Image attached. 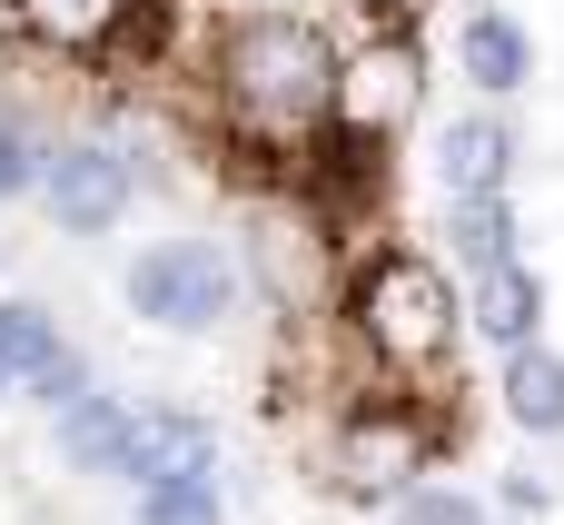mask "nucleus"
<instances>
[{
    "label": "nucleus",
    "mask_w": 564,
    "mask_h": 525,
    "mask_svg": "<svg viewBox=\"0 0 564 525\" xmlns=\"http://www.w3.org/2000/svg\"><path fill=\"white\" fill-rule=\"evenodd\" d=\"M545 318H555V298H545V268H535V258H506V268L466 278V338H476V347L516 357V347L545 338Z\"/></svg>",
    "instance_id": "11"
},
{
    "label": "nucleus",
    "mask_w": 564,
    "mask_h": 525,
    "mask_svg": "<svg viewBox=\"0 0 564 525\" xmlns=\"http://www.w3.org/2000/svg\"><path fill=\"white\" fill-rule=\"evenodd\" d=\"M436 238H446V268L486 278V268L525 258V208H516V189L506 199H436Z\"/></svg>",
    "instance_id": "14"
},
{
    "label": "nucleus",
    "mask_w": 564,
    "mask_h": 525,
    "mask_svg": "<svg viewBox=\"0 0 564 525\" xmlns=\"http://www.w3.org/2000/svg\"><path fill=\"white\" fill-rule=\"evenodd\" d=\"M337 328H347V347H357L377 377H397V387H446V367H456V347H466V288H456L446 258L387 238V248H367V258L347 268Z\"/></svg>",
    "instance_id": "2"
},
{
    "label": "nucleus",
    "mask_w": 564,
    "mask_h": 525,
    "mask_svg": "<svg viewBox=\"0 0 564 525\" xmlns=\"http://www.w3.org/2000/svg\"><path fill=\"white\" fill-rule=\"evenodd\" d=\"M357 30H426V0H347Z\"/></svg>",
    "instance_id": "21"
},
{
    "label": "nucleus",
    "mask_w": 564,
    "mask_h": 525,
    "mask_svg": "<svg viewBox=\"0 0 564 525\" xmlns=\"http://www.w3.org/2000/svg\"><path fill=\"white\" fill-rule=\"evenodd\" d=\"M446 447H456V407H446V387H397V377H367V387H347L337 397V417H327V467H337V486L357 496V506H387V496H406L416 476H446Z\"/></svg>",
    "instance_id": "3"
},
{
    "label": "nucleus",
    "mask_w": 564,
    "mask_h": 525,
    "mask_svg": "<svg viewBox=\"0 0 564 525\" xmlns=\"http://www.w3.org/2000/svg\"><path fill=\"white\" fill-rule=\"evenodd\" d=\"M159 476H228V437L208 407H178V397L139 407V486H159Z\"/></svg>",
    "instance_id": "12"
},
{
    "label": "nucleus",
    "mask_w": 564,
    "mask_h": 525,
    "mask_svg": "<svg viewBox=\"0 0 564 525\" xmlns=\"http://www.w3.org/2000/svg\"><path fill=\"white\" fill-rule=\"evenodd\" d=\"M248 298V268L228 238L208 228H169V238H139L129 268H119V308L149 328V338H218Z\"/></svg>",
    "instance_id": "4"
},
{
    "label": "nucleus",
    "mask_w": 564,
    "mask_h": 525,
    "mask_svg": "<svg viewBox=\"0 0 564 525\" xmlns=\"http://www.w3.org/2000/svg\"><path fill=\"white\" fill-rule=\"evenodd\" d=\"M466 10H486V0H466Z\"/></svg>",
    "instance_id": "22"
},
{
    "label": "nucleus",
    "mask_w": 564,
    "mask_h": 525,
    "mask_svg": "<svg viewBox=\"0 0 564 525\" xmlns=\"http://www.w3.org/2000/svg\"><path fill=\"white\" fill-rule=\"evenodd\" d=\"M139 525H228V476H159V486H139Z\"/></svg>",
    "instance_id": "17"
},
{
    "label": "nucleus",
    "mask_w": 564,
    "mask_h": 525,
    "mask_svg": "<svg viewBox=\"0 0 564 525\" xmlns=\"http://www.w3.org/2000/svg\"><path fill=\"white\" fill-rule=\"evenodd\" d=\"M426 89H436L426 30H357L337 50V109H327V129L367 139V149H397L426 119Z\"/></svg>",
    "instance_id": "5"
},
{
    "label": "nucleus",
    "mask_w": 564,
    "mask_h": 525,
    "mask_svg": "<svg viewBox=\"0 0 564 525\" xmlns=\"http://www.w3.org/2000/svg\"><path fill=\"white\" fill-rule=\"evenodd\" d=\"M89 387H99V367H89V347L69 338V347H59V357L20 387V407H30V417H59V407H69V397H89Z\"/></svg>",
    "instance_id": "20"
},
{
    "label": "nucleus",
    "mask_w": 564,
    "mask_h": 525,
    "mask_svg": "<svg viewBox=\"0 0 564 525\" xmlns=\"http://www.w3.org/2000/svg\"><path fill=\"white\" fill-rule=\"evenodd\" d=\"M40 159H50V129L20 119V109H0V208H20L40 189Z\"/></svg>",
    "instance_id": "18"
},
{
    "label": "nucleus",
    "mask_w": 564,
    "mask_h": 525,
    "mask_svg": "<svg viewBox=\"0 0 564 525\" xmlns=\"http://www.w3.org/2000/svg\"><path fill=\"white\" fill-rule=\"evenodd\" d=\"M456 79H466L486 109H516V99L535 89V30H525L506 0L466 10V20H456Z\"/></svg>",
    "instance_id": "10"
},
{
    "label": "nucleus",
    "mask_w": 564,
    "mask_h": 525,
    "mask_svg": "<svg viewBox=\"0 0 564 525\" xmlns=\"http://www.w3.org/2000/svg\"><path fill=\"white\" fill-rule=\"evenodd\" d=\"M50 457L89 486H139V397L119 387H89L50 417Z\"/></svg>",
    "instance_id": "9"
},
{
    "label": "nucleus",
    "mask_w": 564,
    "mask_h": 525,
    "mask_svg": "<svg viewBox=\"0 0 564 525\" xmlns=\"http://www.w3.org/2000/svg\"><path fill=\"white\" fill-rule=\"evenodd\" d=\"M486 506H496V525H545L555 516V476L535 457H516V467H496V496Z\"/></svg>",
    "instance_id": "19"
},
{
    "label": "nucleus",
    "mask_w": 564,
    "mask_h": 525,
    "mask_svg": "<svg viewBox=\"0 0 564 525\" xmlns=\"http://www.w3.org/2000/svg\"><path fill=\"white\" fill-rule=\"evenodd\" d=\"M69 347V328L50 318V298H0V407H20V387Z\"/></svg>",
    "instance_id": "15"
},
{
    "label": "nucleus",
    "mask_w": 564,
    "mask_h": 525,
    "mask_svg": "<svg viewBox=\"0 0 564 525\" xmlns=\"http://www.w3.org/2000/svg\"><path fill=\"white\" fill-rule=\"evenodd\" d=\"M516 159H525L516 109H486V99L446 109L436 139H426V179H436V199H506V189H516Z\"/></svg>",
    "instance_id": "8"
},
{
    "label": "nucleus",
    "mask_w": 564,
    "mask_h": 525,
    "mask_svg": "<svg viewBox=\"0 0 564 525\" xmlns=\"http://www.w3.org/2000/svg\"><path fill=\"white\" fill-rule=\"evenodd\" d=\"M139 189H149V159H139L129 139H109V129H69V139H50L30 199L50 208L59 238H109V228L139 208Z\"/></svg>",
    "instance_id": "6"
},
{
    "label": "nucleus",
    "mask_w": 564,
    "mask_h": 525,
    "mask_svg": "<svg viewBox=\"0 0 564 525\" xmlns=\"http://www.w3.org/2000/svg\"><path fill=\"white\" fill-rule=\"evenodd\" d=\"M377 516H387V525H496V506H486L466 476H416V486L387 496Z\"/></svg>",
    "instance_id": "16"
},
{
    "label": "nucleus",
    "mask_w": 564,
    "mask_h": 525,
    "mask_svg": "<svg viewBox=\"0 0 564 525\" xmlns=\"http://www.w3.org/2000/svg\"><path fill=\"white\" fill-rule=\"evenodd\" d=\"M496 417H506L525 447H564V347L555 338L496 357Z\"/></svg>",
    "instance_id": "13"
},
{
    "label": "nucleus",
    "mask_w": 564,
    "mask_h": 525,
    "mask_svg": "<svg viewBox=\"0 0 564 525\" xmlns=\"http://www.w3.org/2000/svg\"><path fill=\"white\" fill-rule=\"evenodd\" d=\"M10 20L79 69H149L169 50V0H10Z\"/></svg>",
    "instance_id": "7"
},
{
    "label": "nucleus",
    "mask_w": 564,
    "mask_h": 525,
    "mask_svg": "<svg viewBox=\"0 0 564 525\" xmlns=\"http://www.w3.org/2000/svg\"><path fill=\"white\" fill-rule=\"evenodd\" d=\"M337 50H347V40H337L327 20L278 10V0H248V10H218L198 79H208L228 139L288 169V159L327 129V109H337Z\"/></svg>",
    "instance_id": "1"
}]
</instances>
